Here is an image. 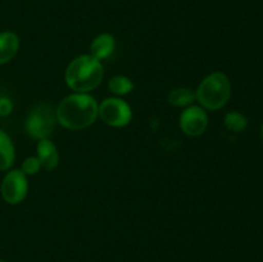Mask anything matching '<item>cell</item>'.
Returning a JSON list of instances; mask_svg holds the SVG:
<instances>
[{
  "label": "cell",
  "instance_id": "cell-1",
  "mask_svg": "<svg viewBox=\"0 0 263 262\" xmlns=\"http://www.w3.org/2000/svg\"><path fill=\"white\" fill-rule=\"evenodd\" d=\"M99 103L91 92H73L66 95L55 108L57 123L71 131L85 130L98 120Z\"/></svg>",
  "mask_w": 263,
  "mask_h": 262
},
{
  "label": "cell",
  "instance_id": "cell-2",
  "mask_svg": "<svg viewBox=\"0 0 263 262\" xmlns=\"http://www.w3.org/2000/svg\"><path fill=\"white\" fill-rule=\"evenodd\" d=\"M104 79L103 62L91 54L74 57L66 67L64 82L73 92H91L100 86Z\"/></svg>",
  "mask_w": 263,
  "mask_h": 262
},
{
  "label": "cell",
  "instance_id": "cell-3",
  "mask_svg": "<svg viewBox=\"0 0 263 262\" xmlns=\"http://www.w3.org/2000/svg\"><path fill=\"white\" fill-rule=\"evenodd\" d=\"M231 97V82L228 74L221 71L211 72L195 89L197 104L207 112H216L225 107Z\"/></svg>",
  "mask_w": 263,
  "mask_h": 262
},
{
  "label": "cell",
  "instance_id": "cell-4",
  "mask_svg": "<svg viewBox=\"0 0 263 262\" xmlns=\"http://www.w3.org/2000/svg\"><path fill=\"white\" fill-rule=\"evenodd\" d=\"M55 125V108L48 103H41L33 107L26 117L25 131L35 140H41L48 139L53 134Z\"/></svg>",
  "mask_w": 263,
  "mask_h": 262
},
{
  "label": "cell",
  "instance_id": "cell-5",
  "mask_svg": "<svg viewBox=\"0 0 263 262\" xmlns=\"http://www.w3.org/2000/svg\"><path fill=\"white\" fill-rule=\"evenodd\" d=\"M134 117L133 107L123 98L108 97L99 103L98 118L103 123L113 128L126 127L131 123Z\"/></svg>",
  "mask_w": 263,
  "mask_h": 262
},
{
  "label": "cell",
  "instance_id": "cell-6",
  "mask_svg": "<svg viewBox=\"0 0 263 262\" xmlns=\"http://www.w3.org/2000/svg\"><path fill=\"white\" fill-rule=\"evenodd\" d=\"M0 193L8 204H20L28 194V177L20 169L8 170L2 180Z\"/></svg>",
  "mask_w": 263,
  "mask_h": 262
},
{
  "label": "cell",
  "instance_id": "cell-7",
  "mask_svg": "<svg viewBox=\"0 0 263 262\" xmlns=\"http://www.w3.org/2000/svg\"><path fill=\"white\" fill-rule=\"evenodd\" d=\"M210 123L208 112L199 104H192L184 108L179 116V127L190 138H198L205 133Z\"/></svg>",
  "mask_w": 263,
  "mask_h": 262
},
{
  "label": "cell",
  "instance_id": "cell-8",
  "mask_svg": "<svg viewBox=\"0 0 263 262\" xmlns=\"http://www.w3.org/2000/svg\"><path fill=\"white\" fill-rule=\"evenodd\" d=\"M35 156L40 161L43 170H46V171L55 170L59 164V159H61L58 148L49 138L37 140Z\"/></svg>",
  "mask_w": 263,
  "mask_h": 262
},
{
  "label": "cell",
  "instance_id": "cell-9",
  "mask_svg": "<svg viewBox=\"0 0 263 262\" xmlns=\"http://www.w3.org/2000/svg\"><path fill=\"white\" fill-rule=\"evenodd\" d=\"M116 50V38L109 32H102L90 43V53L100 62L109 58Z\"/></svg>",
  "mask_w": 263,
  "mask_h": 262
},
{
  "label": "cell",
  "instance_id": "cell-10",
  "mask_svg": "<svg viewBox=\"0 0 263 262\" xmlns=\"http://www.w3.org/2000/svg\"><path fill=\"white\" fill-rule=\"evenodd\" d=\"M20 38L13 31L0 32V64L9 63L20 50Z\"/></svg>",
  "mask_w": 263,
  "mask_h": 262
},
{
  "label": "cell",
  "instance_id": "cell-11",
  "mask_svg": "<svg viewBox=\"0 0 263 262\" xmlns=\"http://www.w3.org/2000/svg\"><path fill=\"white\" fill-rule=\"evenodd\" d=\"M15 161V146L12 138L0 130V171H8Z\"/></svg>",
  "mask_w": 263,
  "mask_h": 262
},
{
  "label": "cell",
  "instance_id": "cell-12",
  "mask_svg": "<svg viewBox=\"0 0 263 262\" xmlns=\"http://www.w3.org/2000/svg\"><path fill=\"white\" fill-rule=\"evenodd\" d=\"M167 100H168V103L172 107L184 109V108L197 103V99H195V90L187 86L175 87V89H172L170 91Z\"/></svg>",
  "mask_w": 263,
  "mask_h": 262
},
{
  "label": "cell",
  "instance_id": "cell-13",
  "mask_svg": "<svg viewBox=\"0 0 263 262\" xmlns=\"http://www.w3.org/2000/svg\"><path fill=\"white\" fill-rule=\"evenodd\" d=\"M107 86L112 97L123 98L134 91L135 82L133 81L131 77L126 76V74H116L108 80Z\"/></svg>",
  "mask_w": 263,
  "mask_h": 262
},
{
  "label": "cell",
  "instance_id": "cell-14",
  "mask_svg": "<svg viewBox=\"0 0 263 262\" xmlns=\"http://www.w3.org/2000/svg\"><path fill=\"white\" fill-rule=\"evenodd\" d=\"M223 125L230 133L240 134L248 126V118L239 110H230L225 115L223 118Z\"/></svg>",
  "mask_w": 263,
  "mask_h": 262
},
{
  "label": "cell",
  "instance_id": "cell-15",
  "mask_svg": "<svg viewBox=\"0 0 263 262\" xmlns=\"http://www.w3.org/2000/svg\"><path fill=\"white\" fill-rule=\"evenodd\" d=\"M21 171L26 175V176H35L40 172V170H43L41 167L40 161L36 156H30V157H26L25 159L22 161L20 167Z\"/></svg>",
  "mask_w": 263,
  "mask_h": 262
},
{
  "label": "cell",
  "instance_id": "cell-16",
  "mask_svg": "<svg viewBox=\"0 0 263 262\" xmlns=\"http://www.w3.org/2000/svg\"><path fill=\"white\" fill-rule=\"evenodd\" d=\"M13 108H14V104L9 98L0 97V117H7V116L12 115Z\"/></svg>",
  "mask_w": 263,
  "mask_h": 262
},
{
  "label": "cell",
  "instance_id": "cell-17",
  "mask_svg": "<svg viewBox=\"0 0 263 262\" xmlns=\"http://www.w3.org/2000/svg\"><path fill=\"white\" fill-rule=\"evenodd\" d=\"M261 136H262V140H263V125L261 126Z\"/></svg>",
  "mask_w": 263,
  "mask_h": 262
},
{
  "label": "cell",
  "instance_id": "cell-18",
  "mask_svg": "<svg viewBox=\"0 0 263 262\" xmlns=\"http://www.w3.org/2000/svg\"><path fill=\"white\" fill-rule=\"evenodd\" d=\"M0 262H7V261H4V259H0Z\"/></svg>",
  "mask_w": 263,
  "mask_h": 262
}]
</instances>
